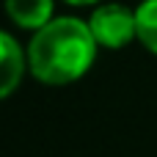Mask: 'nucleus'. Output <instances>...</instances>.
<instances>
[{
    "instance_id": "nucleus-1",
    "label": "nucleus",
    "mask_w": 157,
    "mask_h": 157,
    "mask_svg": "<svg viewBox=\"0 0 157 157\" xmlns=\"http://www.w3.org/2000/svg\"><path fill=\"white\" fill-rule=\"evenodd\" d=\"M97 58V39L83 19L61 17L36 30L28 47V63L36 80L63 86L88 72Z\"/></svg>"
},
{
    "instance_id": "nucleus-2",
    "label": "nucleus",
    "mask_w": 157,
    "mask_h": 157,
    "mask_svg": "<svg viewBox=\"0 0 157 157\" xmlns=\"http://www.w3.org/2000/svg\"><path fill=\"white\" fill-rule=\"evenodd\" d=\"M88 28H91L97 44L110 47V50H119V47H124L132 36H138L135 11H130L127 6H119V3H105V6H99V8L91 14V19H88Z\"/></svg>"
},
{
    "instance_id": "nucleus-3",
    "label": "nucleus",
    "mask_w": 157,
    "mask_h": 157,
    "mask_svg": "<svg viewBox=\"0 0 157 157\" xmlns=\"http://www.w3.org/2000/svg\"><path fill=\"white\" fill-rule=\"evenodd\" d=\"M22 72H25V58L19 44L0 30V99H6L19 86Z\"/></svg>"
},
{
    "instance_id": "nucleus-4",
    "label": "nucleus",
    "mask_w": 157,
    "mask_h": 157,
    "mask_svg": "<svg viewBox=\"0 0 157 157\" xmlns=\"http://www.w3.org/2000/svg\"><path fill=\"white\" fill-rule=\"evenodd\" d=\"M8 17L28 30H41L47 22H52V0H6Z\"/></svg>"
},
{
    "instance_id": "nucleus-5",
    "label": "nucleus",
    "mask_w": 157,
    "mask_h": 157,
    "mask_svg": "<svg viewBox=\"0 0 157 157\" xmlns=\"http://www.w3.org/2000/svg\"><path fill=\"white\" fill-rule=\"evenodd\" d=\"M135 25H138V39L146 50L157 55V0H144L135 11Z\"/></svg>"
},
{
    "instance_id": "nucleus-6",
    "label": "nucleus",
    "mask_w": 157,
    "mask_h": 157,
    "mask_svg": "<svg viewBox=\"0 0 157 157\" xmlns=\"http://www.w3.org/2000/svg\"><path fill=\"white\" fill-rule=\"evenodd\" d=\"M66 3H72V6H91V3H99V0H66Z\"/></svg>"
}]
</instances>
